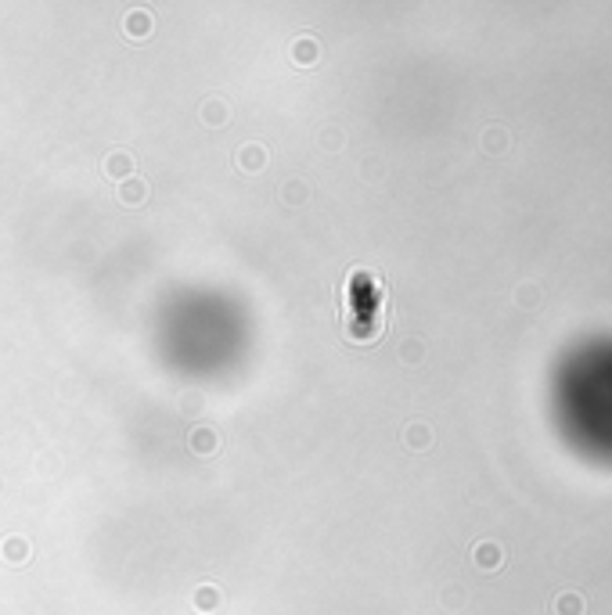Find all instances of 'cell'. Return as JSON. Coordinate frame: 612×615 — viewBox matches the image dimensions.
I'll return each mask as SVG.
<instances>
[{
    "instance_id": "obj_1",
    "label": "cell",
    "mask_w": 612,
    "mask_h": 615,
    "mask_svg": "<svg viewBox=\"0 0 612 615\" xmlns=\"http://www.w3.org/2000/svg\"><path fill=\"white\" fill-rule=\"evenodd\" d=\"M559 611L562 615H580V597H562L559 601Z\"/></svg>"
}]
</instances>
